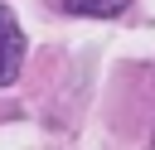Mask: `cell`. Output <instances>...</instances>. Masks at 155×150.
Instances as JSON below:
<instances>
[{
	"mask_svg": "<svg viewBox=\"0 0 155 150\" xmlns=\"http://www.w3.org/2000/svg\"><path fill=\"white\" fill-rule=\"evenodd\" d=\"M19 68H24V29H19V19L0 5V87H10V82L19 77Z\"/></svg>",
	"mask_w": 155,
	"mask_h": 150,
	"instance_id": "cell-1",
	"label": "cell"
},
{
	"mask_svg": "<svg viewBox=\"0 0 155 150\" xmlns=\"http://www.w3.org/2000/svg\"><path fill=\"white\" fill-rule=\"evenodd\" d=\"M131 0H63V10L68 15H97V19H107V15H121Z\"/></svg>",
	"mask_w": 155,
	"mask_h": 150,
	"instance_id": "cell-2",
	"label": "cell"
}]
</instances>
